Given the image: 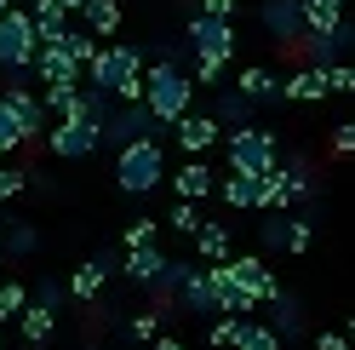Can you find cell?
Listing matches in <instances>:
<instances>
[{
  "mask_svg": "<svg viewBox=\"0 0 355 350\" xmlns=\"http://www.w3.org/2000/svg\"><path fill=\"white\" fill-rule=\"evenodd\" d=\"M126 327H132V339H144V344H149V339H161V304H149V310H144V316H132Z\"/></svg>",
  "mask_w": 355,
  "mask_h": 350,
  "instance_id": "f35d334b",
  "label": "cell"
},
{
  "mask_svg": "<svg viewBox=\"0 0 355 350\" xmlns=\"http://www.w3.org/2000/svg\"><path fill=\"white\" fill-rule=\"evenodd\" d=\"M207 12L212 17H235V0H207Z\"/></svg>",
  "mask_w": 355,
  "mask_h": 350,
  "instance_id": "bcb514c9",
  "label": "cell"
},
{
  "mask_svg": "<svg viewBox=\"0 0 355 350\" xmlns=\"http://www.w3.org/2000/svg\"><path fill=\"white\" fill-rule=\"evenodd\" d=\"M80 86H86V81H80ZM80 86H75V81H40V103L52 109V121L80 115Z\"/></svg>",
  "mask_w": 355,
  "mask_h": 350,
  "instance_id": "44dd1931",
  "label": "cell"
},
{
  "mask_svg": "<svg viewBox=\"0 0 355 350\" xmlns=\"http://www.w3.org/2000/svg\"><path fill=\"white\" fill-rule=\"evenodd\" d=\"M46 149L58 161H86V156H98L103 149V126L92 115H63L46 126Z\"/></svg>",
  "mask_w": 355,
  "mask_h": 350,
  "instance_id": "8992f818",
  "label": "cell"
},
{
  "mask_svg": "<svg viewBox=\"0 0 355 350\" xmlns=\"http://www.w3.org/2000/svg\"><path fill=\"white\" fill-rule=\"evenodd\" d=\"M166 178H172V167H166V144L161 138H138V144L115 149V190L121 195H149Z\"/></svg>",
  "mask_w": 355,
  "mask_h": 350,
  "instance_id": "3957f363",
  "label": "cell"
},
{
  "mask_svg": "<svg viewBox=\"0 0 355 350\" xmlns=\"http://www.w3.org/2000/svg\"><path fill=\"white\" fill-rule=\"evenodd\" d=\"M315 350H355V339H344V333H321Z\"/></svg>",
  "mask_w": 355,
  "mask_h": 350,
  "instance_id": "f6af8a7d",
  "label": "cell"
},
{
  "mask_svg": "<svg viewBox=\"0 0 355 350\" xmlns=\"http://www.w3.org/2000/svg\"><path fill=\"white\" fill-rule=\"evenodd\" d=\"M235 327H241V316H218V322H212V333H207V339H212L218 350H224V344H235Z\"/></svg>",
  "mask_w": 355,
  "mask_h": 350,
  "instance_id": "7bdbcfd3",
  "label": "cell"
},
{
  "mask_svg": "<svg viewBox=\"0 0 355 350\" xmlns=\"http://www.w3.org/2000/svg\"><path fill=\"white\" fill-rule=\"evenodd\" d=\"M29 299H35V293H24V281H0V322H17Z\"/></svg>",
  "mask_w": 355,
  "mask_h": 350,
  "instance_id": "e575fe53",
  "label": "cell"
},
{
  "mask_svg": "<svg viewBox=\"0 0 355 350\" xmlns=\"http://www.w3.org/2000/svg\"><path fill=\"white\" fill-rule=\"evenodd\" d=\"M12 6H17V0H0V12H12Z\"/></svg>",
  "mask_w": 355,
  "mask_h": 350,
  "instance_id": "681fc988",
  "label": "cell"
},
{
  "mask_svg": "<svg viewBox=\"0 0 355 350\" xmlns=\"http://www.w3.org/2000/svg\"><path fill=\"white\" fill-rule=\"evenodd\" d=\"M35 304H52V310H63V304H69V281H58V276L35 281Z\"/></svg>",
  "mask_w": 355,
  "mask_h": 350,
  "instance_id": "8d00e7d4",
  "label": "cell"
},
{
  "mask_svg": "<svg viewBox=\"0 0 355 350\" xmlns=\"http://www.w3.org/2000/svg\"><path fill=\"white\" fill-rule=\"evenodd\" d=\"M230 149V172H252V178H263L270 167H281V149H275V133L270 126H235V133L224 138Z\"/></svg>",
  "mask_w": 355,
  "mask_h": 350,
  "instance_id": "277c9868",
  "label": "cell"
},
{
  "mask_svg": "<svg viewBox=\"0 0 355 350\" xmlns=\"http://www.w3.org/2000/svg\"><path fill=\"white\" fill-rule=\"evenodd\" d=\"M327 92H332V81H327V69H321V63H309V58H304L298 69L281 81V98H293V103H321Z\"/></svg>",
  "mask_w": 355,
  "mask_h": 350,
  "instance_id": "4fadbf2b",
  "label": "cell"
},
{
  "mask_svg": "<svg viewBox=\"0 0 355 350\" xmlns=\"http://www.w3.org/2000/svg\"><path fill=\"white\" fill-rule=\"evenodd\" d=\"M338 24H344V0H304V29L327 35V29H338Z\"/></svg>",
  "mask_w": 355,
  "mask_h": 350,
  "instance_id": "f1b7e54d",
  "label": "cell"
},
{
  "mask_svg": "<svg viewBox=\"0 0 355 350\" xmlns=\"http://www.w3.org/2000/svg\"><path fill=\"white\" fill-rule=\"evenodd\" d=\"M121 270H126V281L149 288V281L166 270V253H161V242H149V247H126V253H121Z\"/></svg>",
  "mask_w": 355,
  "mask_h": 350,
  "instance_id": "e0dca14e",
  "label": "cell"
},
{
  "mask_svg": "<svg viewBox=\"0 0 355 350\" xmlns=\"http://www.w3.org/2000/svg\"><path fill=\"white\" fill-rule=\"evenodd\" d=\"M235 92H247L252 103H275L281 98V81H275V69H263V63H247V69L235 75Z\"/></svg>",
  "mask_w": 355,
  "mask_h": 350,
  "instance_id": "ffe728a7",
  "label": "cell"
},
{
  "mask_svg": "<svg viewBox=\"0 0 355 350\" xmlns=\"http://www.w3.org/2000/svg\"><path fill=\"white\" fill-rule=\"evenodd\" d=\"M286 339L275 333V327L270 322H247V316H241V327H235V350H281Z\"/></svg>",
  "mask_w": 355,
  "mask_h": 350,
  "instance_id": "4316f807",
  "label": "cell"
},
{
  "mask_svg": "<svg viewBox=\"0 0 355 350\" xmlns=\"http://www.w3.org/2000/svg\"><path fill=\"white\" fill-rule=\"evenodd\" d=\"M275 207H293V184H286V167H270L258 178V212H275Z\"/></svg>",
  "mask_w": 355,
  "mask_h": 350,
  "instance_id": "cb8c5ba5",
  "label": "cell"
},
{
  "mask_svg": "<svg viewBox=\"0 0 355 350\" xmlns=\"http://www.w3.org/2000/svg\"><path fill=\"white\" fill-rule=\"evenodd\" d=\"M218 195H224L235 212H252L258 207V178H252V172H230V178L218 184Z\"/></svg>",
  "mask_w": 355,
  "mask_h": 350,
  "instance_id": "484cf974",
  "label": "cell"
},
{
  "mask_svg": "<svg viewBox=\"0 0 355 350\" xmlns=\"http://www.w3.org/2000/svg\"><path fill=\"white\" fill-rule=\"evenodd\" d=\"M24 184H29V172H24V167H0V207H6L12 195H24Z\"/></svg>",
  "mask_w": 355,
  "mask_h": 350,
  "instance_id": "ab89813d",
  "label": "cell"
},
{
  "mask_svg": "<svg viewBox=\"0 0 355 350\" xmlns=\"http://www.w3.org/2000/svg\"><path fill=\"white\" fill-rule=\"evenodd\" d=\"M58 6H63V12H80V6H86V0H58Z\"/></svg>",
  "mask_w": 355,
  "mask_h": 350,
  "instance_id": "c3c4849f",
  "label": "cell"
},
{
  "mask_svg": "<svg viewBox=\"0 0 355 350\" xmlns=\"http://www.w3.org/2000/svg\"><path fill=\"white\" fill-rule=\"evenodd\" d=\"M178 310H189V316H218V299H212V276H207V265H195L189 281L178 288Z\"/></svg>",
  "mask_w": 355,
  "mask_h": 350,
  "instance_id": "2e32d148",
  "label": "cell"
},
{
  "mask_svg": "<svg viewBox=\"0 0 355 350\" xmlns=\"http://www.w3.org/2000/svg\"><path fill=\"white\" fill-rule=\"evenodd\" d=\"M35 75L40 81H86V63L69 52V40H40V52H35Z\"/></svg>",
  "mask_w": 355,
  "mask_h": 350,
  "instance_id": "7c38bea8",
  "label": "cell"
},
{
  "mask_svg": "<svg viewBox=\"0 0 355 350\" xmlns=\"http://www.w3.org/2000/svg\"><path fill=\"white\" fill-rule=\"evenodd\" d=\"M103 281H109V265H103V258L92 253L86 265H75V270H69V299H80V304H98Z\"/></svg>",
  "mask_w": 355,
  "mask_h": 350,
  "instance_id": "ac0fdd59",
  "label": "cell"
},
{
  "mask_svg": "<svg viewBox=\"0 0 355 350\" xmlns=\"http://www.w3.org/2000/svg\"><path fill=\"white\" fill-rule=\"evenodd\" d=\"M149 350H184V339H172V333H161V339H149Z\"/></svg>",
  "mask_w": 355,
  "mask_h": 350,
  "instance_id": "7dc6e473",
  "label": "cell"
},
{
  "mask_svg": "<svg viewBox=\"0 0 355 350\" xmlns=\"http://www.w3.org/2000/svg\"><path fill=\"white\" fill-rule=\"evenodd\" d=\"M6 98H12V109H17V121H24V138L35 144V138H46V121H52V109L40 103L24 81H6Z\"/></svg>",
  "mask_w": 355,
  "mask_h": 350,
  "instance_id": "5bb4252c",
  "label": "cell"
},
{
  "mask_svg": "<svg viewBox=\"0 0 355 350\" xmlns=\"http://www.w3.org/2000/svg\"><path fill=\"white\" fill-rule=\"evenodd\" d=\"M144 103L155 109V121L172 133V121H178V115H189V103H195V75L184 69V63L161 58L155 69H144Z\"/></svg>",
  "mask_w": 355,
  "mask_h": 350,
  "instance_id": "6da1fadb",
  "label": "cell"
},
{
  "mask_svg": "<svg viewBox=\"0 0 355 350\" xmlns=\"http://www.w3.org/2000/svg\"><path fill=\"white\" fill-rule=\"evenodd\" d=\"M35 52H40L35 12H29V6L0 12V69H35Z\"/></svg>",
  "mask_w": 355,
  "mask_h": 350,
  "instance_id": "5b68a950",
  "label": "cell"
},
{
  "mask_svg": "<svg viewBox=\"0 0 355 350\" xmlns=\"http://www.w3.org/2000/svg\"><path fill=\"white\" fill-rule=\"evenodd\" d=\"M309 242H315L309 218H293V230H286V253H309Z\"/></svg>",
  "mask_w": 355,
  "mask_h": 350,
  "instance_id": "60d3db41",
  "label": "cell"
},
{
  "mask_svg": "<svg viewBox=\"0 0 355 350\" xmlns=\"http://www.w3.org/2000/svg\"><path fill=\"white\" fill-rule=\"evenodd\" d=\"M349 339H355V316H349Z\"/></svg>",
  "mask_w": 355,
  "mask_h": 350,
  "instance_id": "f907efd6",
  "label": "cell"
},
{
  "mask_svg": "<svg viewBox=\"0 0 355 350\" xmlns=\"http://www.w3.org/2000/svg\"><path fill=\"white\" fill-rule=\"evenodd\" d=\"M0 242H6V253H12V258H24V253H35V247H40V235H35L29 224H12L6 235H0Z\"/></svg>",
  "mask_w": 355,
  "mask_h": 350,
  "instance_id": "74e56055",
  "label": "cell"
},
{
  "mask_svg": "<svg viewBox=\"0 0 355 350\" xmlns=\"http://www.w3.org/2000/svg\"><path fill=\"white\" fill-rule=\"evenodd\" d=\"M189 242H195V253H201V265H224V258H235V247H230V224H212V218H207V224L195 230Z\"/></svg>",
  "mask_w": 355,
  "mask_h": 350,
  "instance_id": "d6986e66",
  "label": "cell"
},
{
  "mask_svg": "<svg viewBox=\"0 0 355 350\" xmlns=\"http://www.w3.org/2000/svg\"><path fill=\"white\" fill-rule=\"evenodd\" d=\"M17 322H24V344H46L52 333H58V310H52V304H24V316H17Z\"/></svg>",
  "mask_w": 355,
  "mask_h": 350,
  "instance_id": "603a6c76",
  "label": "cell"
},
{
  "mask_svg": "<svg viewBox=\"0 0 355 350\" xmlns=\"http://www.w3.org/2000/svg\"><path fill=\"white\" fill-rule=\"evenodd\" d=\"M189 47H195V58H224V63H230V52H235V24H230V17H212V12H195V17H189Z\"/></svg>",
  "mask_w": 355,
  "mask_h": 350,
  "instance_id": "9c48e42d",
  "label": "cell"
},
{
  "mask_svg": "<svg viewBox=\"0 0 355 350\" xmlns=\"http://www.w3.org/2000/svg\"><path fill=\"white\" fill-rule=\"evenodd\" d=\"M0 253H6V242H0Z\"/></svg>",
  "mask_w": 355,
  "mask_h": 350,
  "instance_id": "816d5d0a",
  "label": "cell"
},
{
  "mask_svg": "<svg viewBox=\"0 0 355 350\" xmlns=\"http://www.w3.org/2000/svg\"><path fill=\"white\" fill-rule=\"evenodd\" d=\"M189 270H195L189 258H166V270H161V276L149 281V299L161 304V310H166V304H178V288H184V281H189Z\"/></svg>",
  "mask_w": 355,
  "mask_h": 350,
  "instance_id": "7402d4cb",
  "label": "cell"
},
{
  "mask_svg": "<svg viewBox=\"0 0 355 350\" xmlns=\"http://www.w3.org/2000/svg\"><path fill=\"white\" fill-rule=\"evenodd\" d=\"M80 17H86V29H92L98 40H109V35L121 29V0H86Z\"/></svg>",
  "mask_w": 355,
  "mask_h": 350,
  "instance_id": "d4e9b609",
  "label": "cell"
},
{
  "mask_svg": "<svg viewBox=\"0 0 355 350\" xmlns=\"http://www.w3.org/2000/svg\"><path fill=\"white\" fill-rule=\"evenodd\" d=\"M155 133H166V126L155 121L149 103H115V109H109V121H103V144L109 149H126V144L155 138Z\"/></svg>",
  "mask_w": 355,
  "mask_h": 350,
  "instance_id": "52a82bcc",
  "label": "cell"
},
{
  "mask_svg": "<svg viewBox=\"0 0 355 350\" xmlns=\"http://www.w3.org/2000/svg\"><path fill=\"white\" fill-rule=\"evenodd\" d=\"M86 81L103 86V92L121 98V103H144V58H138V47H126V40H115V47H98Z\"/></svg>",
  "mask_w": 355,
  "mask_h": 350,
  "instance_id": "7a4b0ae2",
  "label": "cell"
},
{
  "mask_svg": "<svg viewBox=\"0 0 355 350\" xmlns=\"http://www.w3.org/2000/svg\"><path fill=\"white\" fill-rule=\"evenodd\" d=\"M252 109H258V103H252L247 92H235V86H230V92L218 98V121H230V126H247V121H252Z\"/></svg>",
  "mask_w": 355,
  "mask_h": 350,
  "instance_id": "1f68e13d",
  "label": "cell"
},
{
  "mask_svg": "<svg viewBox=\"0 0 355 350\" xmlns=\"http://www.w3.org/2000/svg\"><path fill=\"white\" fill-rule=\"evenodd\" d=\"M230 276H235V288L247 293V304H275V299H281L275 270L263 265V258H252V253H235V258H230Z\"/></svg>",
  "mask_w": 355,
  "mask_h": 350,
  "instance_id": "ba28073f",
  "label": "cell"
},
{
  "mask_svg": "<svg viewBox=\"0 0 355 350\" xmlns=\"http://www.w3.org/2000/svg\"><path fill=\"white\" fill-rule=\"evenodd\" d=\"M332 156H355V121L332 126Z\"/></svg>",
  "mask_w": 355,
  "mask_h": 350,
  "instance_id": "ee69618b",
  "label": "cell"
},
{
  "mask_svg": "<svg viewBox=\"0 0 355 350\" xmlns=\"http://www.w3.org/2000/svg\"><path fill=\"white\" fill-rule=\"evenodd\" d=\"M270 310H275V322H270V327H275L281 339H298V333H304V304H298L293 293H281V299L270 304Z\"/></svg>",
  "mask_w": 355,
  "mask_h": 350,
  "instance_id": "f546056e",
  "label": "cell"
},
{
  "mask_svg": "<svg viewBox=\"0 0 355 350\" xmlns=\"http://www.w3.org/2000/svg\"><path fill=\"white\" fill-rule=\"evenodd\" d=\"M29 12L40 24V40H63V35H69V12H63L58 0H29Z\"/></svg>",
  "mask_w": 355,
  "mask_h": 350,
  "instance_id": "83f0119b",
  "label": "cell"
},
{
  "mask_svg": "<svg viewBox=\"0 0 355 350\" xmlns=\"http://www.w3.org/2000/svg\"><path fill=\"white\" fill-rule=\"evenodd\" d=\"M258 24H263V35H270L275 47H293V40L304 35V0H263Z\"/></svg>",
  "mask_w": 355,
  "mask_h": 350,
  "instance_id": "30bf717a",
  "label": "cell"
},
{
  "mask_svg": "<svg viewBox=\"0 0 355 350\" xmlns=\"http://www.w3.org/2000/svg\"><path fill=\"white\" fill-rule=\"evenodd\" d=\"M327 81L332 92H355V63H327Z\"/></svg>",
  "mask_w": 355,
  "mask_h": 350,
  "instance_id": "b9f144b4",
  "label": "cell"
},
{
  "mask_svg": "<svg viewBox=\"0 0 355 350\" xmlns=\"http://www.w3.org/2000/svg\"><path fill=\"white\" fill-rule=\"evenodd\" d=\"M172 138H178V149H184V156H212L218 149V138H224V126H218L212 115H178L172 121Z\"/></svg>",
  "mask_w": 355,
  "mask_h": 350,
  "instance_id": "8fae6325",
  "label": "cell"
},
{
  "mask_svg": "<svg viewBox=\"0 0 355 350\" xmlns=\"http://www.w3.org/2000/svg\"><path fill=\"white\" fill-rule=\"evenodd\" d=\"M166 184H172L178 195H184V201H207V195L218 190V178H212V167H207L201 156H189V161H184V167H178V172H172V178H166Z\"/></svg>",
  "mask_w": 355,
  "mask_h": 350,
  "instance_id": "9a60e30c",
  "label": "cell"
},
{
  "mask_svg": "<svg viewBox=\"0 0 355 350\" xmlns=\"http://www.w3.org/2000/svg\"><path fill=\"white\" fill-rule=\"evenodd\" d=\"M149 242H161V218H132L121 247H149Z\"/></svg>",
  "mask_w": 355,
  "mask_h": 350,
  "instance_id": "d590c367",
  "label": "cell"
},
{
  "mask_svg": "<svg viewBox=\"0 0 355 350\" xmlns=\"http://www.w3.org/2000/svg\"><path fill=\"white\" fill-rule=\"evenodd\" d=\"M29 138H24V121H17V109H12V98L0 92V161L12 156V149H24Z\"/></svg>",
  "mask_w": 355,
  "mask_h": 350,
  "instance_id": "4dcf8cb0",
  "label": "cell"
},
{
  "mask_svg": "<svg viewBox=\"0 0 355 350\" xmlns=\"http://www.w3.org/2000/svg\"><path fill=\"white\" fill-rule=\"evenodd\" d=\"M201 224H207V218H201V201H184V195H178V207L166 212V230H178V235H195Z\"/></svg>",
  "mask_w": 355,
  "mask_h": 350,
  "instance_id": "d6a6232c",
  "label": "cell"
},
{
  "mask_svg": "<svg viewBox=\"0 0 355 350\" xmlns=\"http://www.w3.org/2000/svg\"><path fill=\"white\" fill-rule=\"evenodd\" d=\"M115 103H121V98H109V92H103V86H92V81H86V86H80V115H92L98 126L109 121V109H115Z\"/></svg>",
  "mask_w": 355,
  "mask_h": 350,
  "instance_id": "836d02e7",
  "label": "cell"
}]
</instances>
